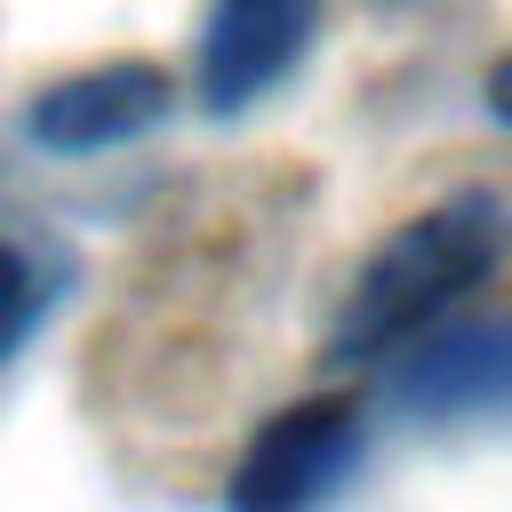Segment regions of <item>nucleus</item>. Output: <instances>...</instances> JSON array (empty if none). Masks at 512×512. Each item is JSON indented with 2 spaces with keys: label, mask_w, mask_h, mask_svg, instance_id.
Returning <instances> with one entry per match:
<instances>
[{
  "label": "nucleus",
  "mask_w": 512,
  "mask_h": 512,
  "mask_svg": "<svg viewBox=\"0 0 512 512\" xmlns=\"http://www.w3.org/2000/svg\"><path fill=\"white\" fill-rule=\"evenodd\" d=\"M488 112L512 128V56H496V72H488Z\"/></svg>",
  "instance_id": "0eeeda50"
},
{
  "label": "nucleus",
  "mask_w": 512,
  "mask_h": 512,
  "mask_svg": "<svg viewBox=\"0 0 512 512\" xmlns=\"http://www.w3.org/2000/svg\"><path fill=\"white\" fill-rule=\"evenodd\" d=\"M392 408L416 424H504L512 416V320H448L392 368Z\"/></svg>",
  "instance_id": "39448f33"
},
{
  "label": "nucleus",
  "mask_w": 512,
  "mask_h": 512,
  "mask_svg": "<svg viewBox=\"0 0 512 512\" xmlns=\"http://www.w3.org/2000/svg\"><path fill=\"white\" fill-rule=\"evenodd\" d=\"M328 0H208L200 16V48H192V80H200V112L232 120L248 104H264L312 48Z\"/></svg>",
  "instance_id": "20e7f679"
},
{
  "label": "nucleus",
  "mask_w": 512,
  "mask_h": 512,
  "mask_svg": "<svg viewBox=\"0 0 512 512\" xmlns=\"http://www.w3.org/2000/svg\"><path fill=\"white\" fill-rule=\"evenodd\" d=\"M496 264H504V208L488 192H448V200L416 208L352 272V288L336 304V328H328V368L400 360L408 344L448 328L488 288Z\"/></svg>",
  "instance_id": "f257e3e1"
},
{
  "label": "nucleus",
  "mask_w": 512,
  "mask_h": 512,
  "mask_svg": "<svg viewBox=\"0 0 512 512\" xmlns=\"http://www.w3.org/2000/svg\"><path fill=\"white\" fill-rule=\"evenodd\" d=\"M360 464V400L352 392H312L280 408L232 464L224 512H320Z\"/></svg>",
  "instance_id": "f03ea898"
},
{
  "label": "nucleus",
  "mask_w": 512,
  "mask_h": 512,
  "mask_svg": "<svg viewBox=\"0 0 512 512\" xmlns=\"http://www.w3.org/2000/svg\"><path fill=\"white\" fill-rule=\"evenodd\" d=\"M176 88L152 56H104V64H80L64 80H48L32 104H24V136L56 160H96V152H120L136 136H152L168 120Z\"/></svg>",
  "instance_id": "7ed1b4c3"
},
{
  "label": "nucleus",
  "mask_w": 512,
  "mask_h": 512,
  "mask_svg": "<svg viewBox=\"0 0 512 512\" xmlns=\"http://www.w3.org/2000/svg\"><path fill=\"white\" fill-rule=\"evenodd\" d=\"M40 296H48V288H40L32 256L0 240V360H16V344L32 336V320H40Z\"/></svg>",
  "instance_id": "423d86ee"
}]
</instances>
